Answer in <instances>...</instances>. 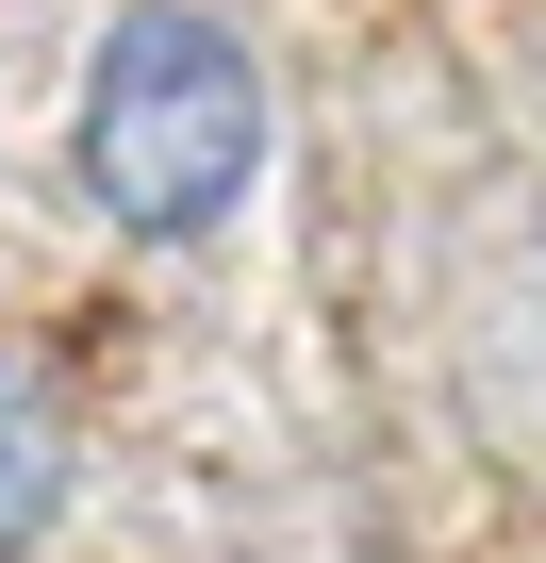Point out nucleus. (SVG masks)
I'll return each mask as SVG.
<instances>
[{
    "instance_id": "obj_2",
    "label": "nucleus",
    "mask_w": 546,
    "mask_h": 563,
    "mask_svg": "<svg viewBox=\"0 0 546 563\" xmlns=\"http://www.w3.org/2000/svg\"><path fill=\"white\" fill-rule=\"evenodd\" d=\"M51 481H67V464H51V415L0 382V530H34V514H51Z\"/></svg>"
},
{
    "instance_id": "obj_1",
    "label": "nucleus",
    "mask_w": 546,
    "mask_h": 563,
    "mask_svg": "<svg viewBox=\"0 0 546 563\" xmlns=\"http://www.w3.org/2000/svg\"><path fill=\"white\" fill-rule=\"evenodd\" d=\"M83 183H100L116 232L199 249V232L265 183V67H248V34L199 18V0L116 18L100 67H83Z\"/></svg>"
}]
</instances>
